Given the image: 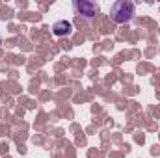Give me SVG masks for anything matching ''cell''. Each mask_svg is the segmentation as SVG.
<instances>
[{
	"label": "cell",
	"mask_w": 160,
	"mask_h": 158,
	"mask_svg": "<svg viewBox=\"0 0 160 158\" xmlns=\"http://www.w3.org/2000/svg\"><path fill=\"white\" fill-rule=\"evenodd\" d=\"M73 7H75V11L78 13L80 17H84V19H93L101 11V7L95 2H89V0H75Z\"/></svg>",
	"instance_id": "obj_2"
},
{
	"label": "cell",
	"mask_w": 160,
	"mask_h": 158,
	"mask_svg": "<svg viewBox=\"0 0 160 158\" xmlns=\"http://www.w3.org/2000/svg\"><path fill=\"white\" fill-rule=\"evenodd\" d=\"M134 11H136L134 2H130V0H118V2H114V6L110 9V17H112L114 22L125 24V22H128L134 17Z\"/></svg>",
	"instance_id": "obj_1"
},
{
	"label": "cell",
	"mask_w": 160,
	"mask_h": 158,
	"mask_svg": "<svg viewBox=\"0 0 160 158\" xmlns=\"http://www.w3.org/2000/svg\"><path fill=\"white\" fill-rule=\"evenodd\" d=\"M71 32H73V24H71L69 21H65V19H62V21H56V22L52 24V34H54L56 37L69 36Z\"/></svg>",
	"instance_id": "obj_3"
}]
</instances>
